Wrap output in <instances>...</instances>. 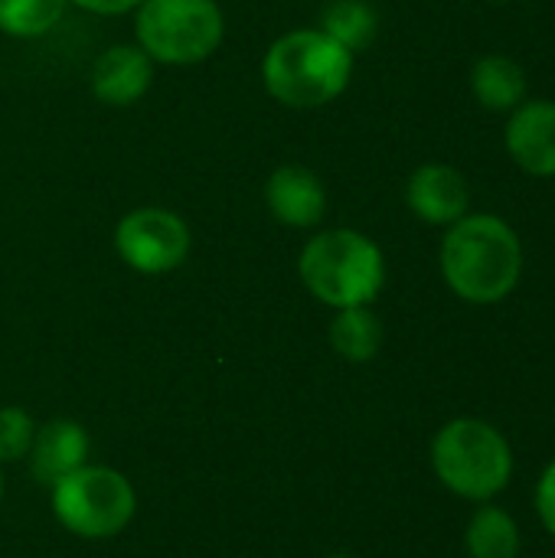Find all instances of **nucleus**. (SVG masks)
<instances>
[{"instance_id":"obj_1","label":"nucleus","mask_w":555,"mask_h":558,"mask_svg":"<svg viewBox=\"0 0 555 558\" xmlns=\"http://www.w3.org/2000/svg\"><path fill=\"white\" fill-rule=\"evenodd\" d=\"M445 284L468 304H500L523 278V242L510 222L487 213H468L442 242Z\"/></svg>"},{"instance_id":"obj_2","label":"nucleus","mask_w":555,"mask_h":558,"mask_svg":"<svg viewBox=\"0 0 555 558\" xmlns=\"http://www.w3.org/2000/svg\"><path fill=\"white\" fill-rule=\"evenodd\" d=\"M353 75V52L321 29H294L272 43L262 62L265 88L288 108H321L343 95Z\"/></svg>"},{"instance_id":"obj_3","label":"nucleus","mask_w":555,"mask_h":558,"mask_svg":"<svg viewBox=\"0 0 555 558\" xmlns=\"http://www.w3.org/2000/svg\"><path fill=\"white\" fill-rule=\"evenodd\" d=\"M304 288L327 307H366L386 284V258L379 245L357 229H330L314 235L298 262Z\"/></svg>"},{"instance_id":"obj_4","label":"nucleus","mask_w":555,"mask_h":558,"mask_svg":"<svg viewBox=\"0 0 555 558\" xmlns=\"http://www.w3.org/2000/svg\"><path fill=\"white\" fill-rule=\"evenodd\" d=\"M435 477L461 500L491 504L514 481V448L484 418H455L432 441Z\"/></svg>"},{"instance_id":"obj_5","label":"nucleus","mask_w":555,"mask_h":558,"mask_svg":"<svg viewBox=\"0 0 555 558\" xmlns=\"http://www.w3.org/2000/svg\"><path fill=\"white\" fill-rule=\"evenodd\" d=\"M56 520L82 539H111L137 513V494L124 474L101 464H82L52 487Z\"/></svg>"},{"instance_id":"obj_6","label":"nucleus","mask_w":555,"mask_h":558,"mask_svg":"<svg viewBox=\"0 0 555 558\" xmlns=\"http://www.w3.org/2000/svg\"><path fill=\"white\" fill-rule=\"evenodd\" d=\"M226 33L216 0H144L137 7V46L167 65L209 59Z\"/></svg>"},{"instance_id":"obj_7","label":"nucleus","mask_w":555,"mask_h":558,"mask_svg":"<svg viewBox=\"0 0 555 558\" xmlns=\"http://www.w3.org/2000/svg\"><path fill=\"white\" fill-rule=\"evenodd\" d=\"M114 245L128 268L141 275H167L186 262L190 229L177 213L160 206H144L118 222Z\"/></svg>"},{"instance_id":"obj_8","label":"nucleus","mask_w":555,"mask_h":558,"mask_svg":"<svg viewBox=\"0 0 555 558\" xmlns=\"http://www.w3.org/2000/svg\"><path fill=\"white\" fill-rule=\"evenodd\" d=\"M507 154L530 177H555V101L533 98L510 111L504 131Z\"/></svg>"},{"instance_id":"obj_9","label":"nucleus","mask_w":555,"mask_h":558,"mask_svg":"<svg viewBox=\"0 0 555 558\" xmlns=\"http://www.w3.org/2000/svg\"><path fill=\"white\" fill-rule=\"evenodd\" d=\"M406 203L422 222L455 226L461 216H468V206H471L468 180L461 177V170L448 163H425L409 177Z\"/></svg>"},{"instance_id":"obj_10","label":"nucleus","mask_w":555,"mask_h":558,"mask_svg":"<svg viewBox=\"0 0 555 558\" xmlns=\"http://www.w3.org/2000/svg\"><path fill=\"white\" fill-rule=\"evenodd\" d=\"M150 82H154V59L134 43L105 49L92 65V92L101 105L111 108H128L141 101Z\"/></svg>"},{"instance_id":"obj_11","label":"nucleus","mask_w":555,"mask_h":558,"mask_svg":"<svg viewBox=\"0 0 555 558\" xmlns=\"http://www.w3.org/2000/svg\"><path fill=\"white\" fill-rule=\"evenodd\" d=\"M265 203L278 222H285L291 229H311L324 219L327 193L314 170H307L301 163H285L268 177Z\"/></svg>"},{"instance_id":"obj_12","label":"nucleus","mask_w":555,"mask_h":558,"mask_svg":"<svg viewBox=\"0 0 555 558\" xmlns=\"http://www.w3.org/2000/svg\"><path fill=\"white\" fill-rule=\"evenodd\" d=\"M88 432L79 422L69 418H56L46 422L43 428H36L33 448H29V471L39 484L52 487L56 481H62L65 474L79 471L82 464H88Z\"/></svg>"},{"instance_id":"obj_13","label":"nucleus","mask_w":555,"mask_h":558,"mask_svg":"<svg viewBox=\"0 0 555 558\" xmlns=\"http://www.w3.org/2000/svg\"><path fill=\"white\" fill-rule=\"evenodd\" d=\"M471 88H474V98L487 111L510 114L517 105L527 101V72L520 62H514L507 56H484V59H478V65L471 72Z\"/></svg>"},{"instance_id":"obj_14","label":"nucleus","mask_w":555,"mask_h":558,"mask_svg":"<svg viewBox=\"0 0 555 558\" xmlns=\"http://www.w3.org/2000/svg\"><path fill=\"white\" fill-rule=\"evenodd\" d=\"M520 526L517 520L494 507V504H481V510H474L468 530H464V549L471 558H520Z\"/></svg>"},{"instance_id":"obj_15","label":"nucleus","mask_w":555,"mask_h":558,"mask_svg":"<svg viewBox=\"0 0 555 558\" xmlns=\"http://www.w3.org/2000/svg\"><path fill=\"white\" fill-rule=\"evenodd\" d=\"M330 347L347 363H370L383 347V320L366 307H343L330 324Z\"/></svg>"},{"instance_id":"obj_16","label":"nucleus","mask_w":555,"mask_h":558,"mask_svg":"<svg viewBox=\"0 0 555 558\" xmlns=\"http://www.w3.org/2000/svg\"><path fill=\"white\" fill-rule=\"evenodd\" d=\"M321 33L350 52L366 49L379 33V16L366 0H330L321 10Z\"/></svg>"},{"instance_id":"obj_17","label":"nucleus","mask_w":555,"mask_h":558,"mask_svg":"<svg viewBox=\"0 0 555 558\" xmlns=\"http://www.w3.org/2000/svg\"><path fill=\"white\" fill-rule=\"evenodd\" d=\"M69 0H0V29L20 39L49 33Z\"/></svg>"},{"instance_id":"obj_18","label":"nucleus","mask_w":555,"mask_h":558,"mask_svg":"<svg viewBox=\"0 0 555 558\" xmlns=\"http://www.w3.org/2000/svg\"><path fill=\"white\" fill-rule=\"evenodd\" d=\"M33 438H36V422L29 418V412H23L20 405H3L0 409V468L23 461L33 448Z\"/></svg>"},{"instance_id":"obj_19","label":"nucleus","mask_w":555,"mask_h":558,"mask_svg":"<svg viewBox=\"0 0 555 558\" xmlns=\"http://www.w3.org/2000/svg\"><path fill=\"white\" fill-rule=\"evenodd\" d=\"M536 513H540V523L546 526V533L555 536V458L546 464V471L536 484Z\"/></svg>"},{"instance_id":"obj_20","label":"nucleus","mask_w":555,"mask_h":558,"mask_svg":"<svg viewBox=\"0 0 555 558\" xmlns=\"http://www.w3.org/2000/svg\"><path fill=\"white\" fill-rule=\"evenodd\" d=\"M72 3H79V7H85V10H92V13H108V16H114V13H128V10L141 7L144 0H72Z\"/></svg>"},{"instance_id":"obj_21","label":"nucleus","mask_w":555,"mask_h":558,"mask_svg":"<svg viewBox=\"0 0 555 558\" xmlns=\"http://www.w3.org/2000/svg\"><path fill=\"white\" fill-rule=\"evenodd\" d=\"M0 500H3V474H0Z\"/></svg>"},{"instance_id":"obj_22","label":"nucleus","mask_w":555,"mask_h":558,"mask_svg":"<svg viewBox=\"0 0 555 558\" xmlns=\"http://www.w3.org/2000/svg\"><path fill=\"white\" fill-rule=\"evenodd\" d=\"M487 3H510V0H487Z\"/></svg>"},{"instance_id":"obj_23","label":"nucleus","mask_w":555,"mask_h":558,"mask_svg":"<svg viewBox=\"0 0 555 558\" xmlns=\"http://www.w3.org/2000/svg\"><path fill=\"white\" fill-rule=\"evenodd\" d=\"M330 558H353V556H330Z\"/></svg>"}]
</instances>
